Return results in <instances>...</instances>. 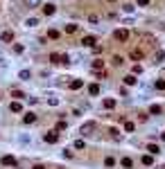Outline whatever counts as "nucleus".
Returning <instances> with one entry per match:
<instances>
[{"label": "nucleus", "instance_id": "nucleus-1", "mask_svg": "<svg viewBox=\"0 0 165 169\" xmlns=\"http://www.w3.org/2000/svg\"><path fill=\"white\" fill-rule=\"evenodd\" d=\"M113 38H116L118 43H127L129 41V30H116L113 32Z\"/></svg>", "mask_w": 165, "mask_h": 169}, {"label": "nucleus", "instance_id": "nucleus-2", "mask_svg": "<svg viewBox=\"0 0 165 169\" xmlns=\"http://www.w3.org/2000/svg\"><path fill=\"white\" fill-rule=\"evenodd\" d=\"M50 61H54V63H64V66H68V63H70V56H68V54H59V52H54V54L50 56Z\"/></svg>", "mask_w": 165, "mask_h": 169}, {"label": "nucleus", "instance_id": "nucleus-3", "mask_svg": "<svg viewBox=\"0 0 165 169\" xmlns=\"http://www.w3.org/2000/svg\"><path fill=\"white\" fill-rule=\"evenodd\" d=\"M0 165H5V167H18V162H16V158H14V156H2Z\"/></svg>", "mask_w": 165, "mask_h": 169}, {"label": "nucleus", "instance_id": "nucleus-4", "mask_svg": "<svg viewBox=\"0 0 165 169\" xmlns=\"http://www.w3.org/2000/svg\"><path fill=\"white\" fill-rule=\"evenodd\" d=\"M90 70H93V72H102V70H104V61L102 59H93L90 61Z\"/></svg>", "mask_w": 165, "mask_h": 169}, {"label": "nucleus", "instance_id": "nucleus-5", "mask_svg": "<svg viewBox=\"0 0 165 169\" xmlns=\"http://www.w3.org/2000/svg\"><path fill=\"white\" fill-rule=\"evenodd\" d=\"M95 43H97V36H93V34L82 38V45H86V48H95Z\"/></svg>", "mask_w": 165, "mask_h": 169}, {"label": "nucleus", "instance_id": "nucleus-6", "mask_svg": "<svg viewBox=\"0 0 165 169\" xmlns=\"http://www.w3.org/2000/svg\"><path fill=\"white\" fill-rule=\"evenodd\" d=\"M45 142H50V144L59 142V133H57V131H48V133H45Z\"/></svg>", "mask_w": 165, "mask_h": 169}, {"label": "nucleus", "instance_id": "nucleus-7", "mask_svg": "<svg viewBox=\"0 0 165 169\" xmlns=\"http://www.w3.org/2000/svg\"><path fill=\"white\" fill-rule=\"evenodd\" d=\"M0 41H2V43H11V41H14V32H11V30H5L2 34H0Z\"/></svg>", "mask_w": 165, "mask_h": 169}, {"label": "nucleus", "instance_id": "nucleus-8", "mask_svg": "<svg viewBox=\"0 0 165 169\" xmlns=\"http://www.w3.org/2000/svg\"><path fill=\"white\" fill-rule=\"evenodd\" d=\"M93 131H95V122H88V124L82 126V135H90Z\"/></svg>", "mask_w": 165, "mask_h": 169}, {"label": "nucleus", "instance_id": "nucleus-9", "mask_svg": "<svg viewBox=\"0 0 165 169\" xmlns=\"http://www.w3.org/2000/svg\"><path fill=\"white\" fill-rule=\"evenodd\" d=\"M43 14H45V16H54V14H57V7H54L52 2L43 5Z\"/></svg>", "mask_w": 165, "mask_h": 169}, {"label": "nucleus", "instance_id": "nucleus-10", "mask_svg": "<svg viewBox=\"0 0 165 169\" xmlns=\"http://www.w3.org/2000/svg\"><path fill=\"white\" fill-rule=\"evenodd\" d=\"M9 110H11V113H23V104L18 99H14V102L9 104Z\"/></svg>", "mask_w": 165, "mask_h": 169}, {"label": "nucleus", "instance_id": "nucleus-11", "mask_svg": "<svg viewBox=\"0 0 165 169\" xmlns=\"http://www.w3.org/2000/svg\"><path fill=\"white\" fill-rule=\"evenodd\" d=\"M147 151H149L152 156H158V153H161V147L154 144V142H149V144H147Z\"/></svg>", "mask_w": 165, "mask_h": 169}, {"label": "nucleus", "instance_id": "nucleus-12", "mask_svg": "<svg viewBox=\"0 0 165 169\" xmlns=\"http://www.w3.org/2000/svg\"><path fill=\"white\" fill-rule=\"evenodd\" d=\"M161 113H163L161 104H152V106H149V115H161Z\"/></svg>", "mask_w": 165, "mask_h": 169}, {"label": "nucleus", "instance_id": "nucleus-13", "mask_svg": "<svg viewBox=\"0 0 165 169\" xmlns=\"http://www.w3.org/2000/svg\"><path fill=\"white\" fill-rule=\"evenodd\" d=\"M36 122V115L34 113H25V117H23V124H34Z\"/></svg>", "mask_w": 165, "mask_h": 169}, {"label": "nucleus", "instance_id": "nucleus-14", "mask_svg": "<svg viewBox=\"0 0 165 169\" xmlns=\"http://www.w3.org/2000/svg\"><path fill=\"white\" fill-rule=\"evenodd\" d=\"M129 56H131L134 61H140V59H143V50H131V52H129Z\"/></svg>", "mask_w": 165, "mask_h": 169}, {"label": "nucleus", "instance_id": "nucleus-15", "mask_svg": "<svg viewBox=\"0 0 165 169\" xmlns=\"http://www.w3.org/2000/svg\"><path fill=\"white\" fill-rule=\"evenodd\" d=\"M82 86H84V81H82V79H72V81H70V90H79Z\"/></svg>", "mask_w": 165, "mask_h": 169}, {"label": "nucleus", "instance_id": "nucleus-16", "mask_svg": "<svg viewBox=\"0 0 165 169\" xmlns=\"http://www.w3.org/2000/svg\"><path fill=\"white\" fill-rule=\"evenodd\" d=\"M88 95H93V97L100 95V84H90L88 86Z\"/></svg>", "mask_w": 165, "mask_h": 169}, {"label": "nucleus", "instance_id": "nucleus-17", "mask_svg": "<svg viewBox=\"0 0 165 169\" xmlns=\"http://www.w3.org/2000/svg\"><path fill=\"white\" fill-rule=\"evenodd\" d=\"M64 32H66V34H75V32H77V25H75V23H68V25L64 27Z\"/></svg>", "mask_w": 165, "mask_h": 169}, {"label": "nucleus", "instance_id": "nucleus-18", "mask_svg": "<svg viewBox=\"0 0 165 169\" xmlns=\"http://www.w3.org/2000/svg\"><path fill=\"white\" fill-rule=\"evenodd\" d=\"M25 7H30V9L41 7V0H25Z\"/></svg>", "mask_w": 165, "mask_h": 169}, {"label": "nucleus", "instance_id": "nucleus-19", "mask_svg": "<svg viewBox=\"0 0 165 169\" xmlns=\"http://www.w3.org/2000/svg\"><path fill=\"white\" fill-rule=\"evenodd\" d=\"M136 81H138V79H136V74H127V77H124V84H127V86H134Z\"/></svg>", "mask_w": 165, "mask_h": 169}, {"label": "nucleus", "instance_id": "nucleus-20", "mask_svg": "<svg viewBox=\"0 0 165 169\" xmlns=\"http://www.w3.org/2000/svg\"><path fill=\"white\" fill-rule=\"evenodd\" d=\"M104 108L106 110H113V108H116V99H104Z\"/></svg>", "mask_w": 165, "mask_h": 169}, {"label": "nucleus", "instance_id": "nucleus-21", "mask_svg": "<svg viewBox=\"0 0 165 169\" xmlns=\"http://www.w3.org/2000/svg\"><path fill=\"white\" fill-rule=\"evenodd\" d=\"M30 77H32V72H30V70H20V74H18V79H23V81H27Z\"/></svg>", "mask_w": 165, "mask_h": 169}, {"label": "nucleus", "instance_id": "nucleus-22", "mask_svg": "<svg viewBox=\"0 0 165 169\" xmlns=\"http://www.w3.org/2000/svg\"><path fill=\"white\" fill-rule=\"evenodd\" d=\"M11 97H14V99H23V97H25V92H23V90H11Z\"/></svg>", "mask_w": 165, "mask_h": 169}, {"label": "nucleus", "instance_id": "nucleus-23", "mask_svg": "<svg viewBox=\"0 0 165 169\" xmlns=\"http://www.w3.org/2000/svg\"><path fill=\"white\" fill-rule=\"evenodd\" d=\"M152 162H154V156H152V153H147V156H143V165H147V167H149Z\"/></svg>", "mask_w": 165, "mask_h": 169}, {"label": "nucleus", "instance_id": "nucleus-24", "mask_svg": "<svg viewBox=\"0 0 165 169\" xmlns=\"http://www.w3.org/2000/svg\"><path fill=\"white\" fill-rule=\"evenodd\" d=\"M111 63H113V66H122V63H124V59H122L120 54H116V56L111 59Z\"/></svg>", "mask_w": 165, "mask_h": 169}, {"label": "nucleus", "instance_id": "nucleus-25", "mask_svg": "<svg viewBox=\"0 0 165 169\" xmlns=\"http://www.w3.org/2000/svg\"><path fill=\"white\" fill-rule=\"evenodd\" d=\"M120 165H122L124 169H131V165H134V162H131V158H122V160H120Z\"/></svg>", "mask_w": 165, "mask_h": 169}, {"label": "nucleus", "instance_id": "nucleus-26", "mask_svg": "<svg viewBox=\"0 0 165 169\" xmlns=\"http://www.w3.org/2000/svg\"><path fill=\"white\" fill-rule=\"evenodd\" d=\"M154 59H156V63H163V61H165V52H163V50H161V52H156Z\"/></svg>", "mask_w": 165, "mask_h": 169}, {"label": "nucleus", "instance_id": "nucleus-27", "mask_svg": "<svg viewBox=\"0 0 165 169\" xmlns=\"http://www.w3.org/2000/svg\"><path fill=\"white\" fill-rule=\"evenodd\" d=\"M25 25H27V27H36V25H38V20H36V18H27V20H25Z\"/></svg>", "mask_w": 165, "mask_h": 169}, {"label": "nucleus", "instance_id": "nucleus-28", "mask_svg": "<svg viewBox=\"0 0 165 169\" xmlns=\"http://www.w3.org/2000/svg\"><path fill=\"white\" fill-rule=\"evenodd\" d=\"M104 165H106V167H113V165H116V160H113L111 156H106V158H104Z\"/></svg>", "mask_w": 165, "mask_h": 169}, {"label": "nucleus", "instance_id": "nucleus-29", "mask_svg": "<svg viewBox=\"0 0 165 169\" xmlns=\"http://www.w3.org/2000/svg\"><path fill=\"white\" fill-rule=\"evenodd\" d=\"M109 133H111L113 140H120V133H118V129H109Z\"/></svg>", "mask_w": 165, "mask_h": 169}, {"label": "nucleus", "instance_id": "nucleus-30", "mask_svg": "<svg viewBox=\"0 0 165 169\" xmlns=\"http://www.w3.org/2000/svg\"><path fill=\"white\" fill-rule=\"evenodd\" d=\"M66 126H68V124H66V122H64V120H61V122H57V131H64V129H66Z\"/></svg>", "mask_w": 165, "mask_h": 169}, {"label": "nucleus", "instance_id": "nucleus-31", "mask_svg": "<svg viewBox=\"0 0 165 169\" xmlns=\"http://www.w3.org/2000/svg\"><path fill=\"white\" fill-rule=\"evenodd\" d=\"M124 131L131 133V131H134V122H124Z\"/></svg>", "mask_w": 165, "mask_h": 169}, {"label": "nucleus", "instance_id": "nucleus-32", "mask_svg": "<svg viewBox=\"0 0 165 169\" xmlns=\"http://www.w3.org/2000/svg\"><path fill=\"white\" fill-rule=\"evenodd\" d=\"M140 72H143V66H140V63H136V66H134V74H140Z\"/></svg>", "mask_w": 165, "mask_h": 169}, {"label": "nucleus", "instance_id": "nucleus-33", "mask_svg": "<svg viewBox=\"0 0 165 169\" xmlns=\"http://www.w3.org/2000/svg\"><path fill=\"white\" fill-rule=\"evenodd\" d=\"M84 147H86V142H84V140H77V142H75V149H84Z\"/></svg>", "mask_w": 165, "mask_h": 169}, {"label": "nucleus", "instance_id": "nucleus-34", "mask_svg": "<svg viewBox=\"0 0 165 169\" xmlns=\"http://www.w3.org/2000/svg\"><path fill=\"white\" fill-rule=\"evenodd\" d=\"M14 52H16V54H23V52H25V48H23V45H14Z\"/></svg>", "mask_w": 165, "mask_h": 169}, {"label": "nucleus", "instance_id": "nucleus-35", "mask_svg": "<svg viewBox=\"0 0 165 169\" xmlns=\"http://www.w3.org/2000/svg\"><path fill=\"white\" fill-rule=\"evenodd\" d=\"M156 88H158V90H165V81H163V79L156 81Z\"/></svg>", "mask_w": 165, "mask_h": 169}, {"label": "nucleus", "instance_id": "nucleus-36", "mask_svg": "<svg viewBox=\"0 0 165 169\" xmlns=\"http://www.w3.org/2000/svg\"><path fill=\"white\" fill-rule=\"evenodd\" d=\"M48 36H50V38H59V32H57V30H50Z\"/></svg>", "mask_w": 165, "mask_h": 169}, {"label": "nucleus", "instance_id": "nucleus-37", "mask_svg": "<svg viewBox=\"0 0 165 169\" xmlns=\"http://www.w3.org/2000/svg\"><path fill=\"white\" fill-rule=\"evenodd\" d=\"M136 2H138V7H147V5H149V0H136Z\"/></svg>", "mask_w": 165, "mask_h": 169}, {"label": "nucleus", "instance_id": "nucleus-38", "mask_svg": "<svg viewBox=\"0 0 165 169\" xmlns=\"http://www.w3.org/2000/svg\"><path fill=\"white\" fill-rule=\"evenodd\" d=\"M134 9H136V7H134V5H129V2H127V5H124V11H129V14H131V11H134Z\"/></svg>", "mask_w": 165, "mask_h": 169}, {"label": "nucleus", "instance_id": "nucleus-39", "mask_svg": "<svg viewBox=\"0 0 165 169\" xmlns=\"http://www.w3.org/2000/svg\"><path fill=\"white\" fill-rule=\"evenodd\" d=\"M88 20H90V23H97L100 18H97V14H90V16H88Z\"/></svg>", "mask_w": 165, "mask_h": 169}, {"label": "nucleus", "instance_id": "nucleus-40", "mask_svg": "<svg viewBox=\"0 0 165 169\" xmlns=\"http://www.w3.org/2000/svg\"><path fill=\"white\" fill-rule=\"evenodd\" d=\"M32 169H45V167H43V165H34Z\"/></svg>", "mask_w": 165, "mask_h": 169}, {"label": "nucleus", "instance_id": "nucleus-41", "mask_svg": "<svg viewBox=\"0 0 165 169\" xmlns=\"http://www.w3.org/2000/svg\"><path fill=\"white\" fill-rule=\"evenodd\" d=\"M109 2H116V0H109Z\"/></svg>", "mask_w": 165, "mask_h": 169}]
</instances>
